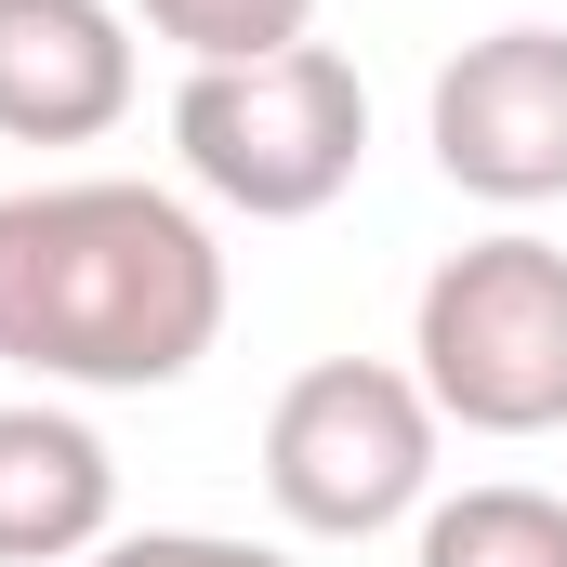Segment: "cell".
Segmentation results:
<instances>
[{"instance_id": "cell-1", "label": "cell", "mask_w": 567, "mask_h": 567, "mask_svg": "<svg viewBox=\"0 0 567 567\" xmlns=\"http://www.w3.org/2000/svg\"><path fill=\"white\" fill-rule=\"evenodd\" d=\"M225 330V251L172 185H13L0 198V357L27 383L158 396Z\"/></svg>"}, {"instance_id": "cell-2", "label": "cell", "mask_w": 567, "mask_h": 567, "mask_svg": "<svg viewBox=\"0 0 567 567\" xmlns=\"http://www.w3.org/2000/svg\"><path fill=\"white\" fill-rule=\"evenodd\" d=\"M410 383L435 396V423L462 435H555L567 423V251L502 225V238H462L423 278L410 317Z\"/></svg>"}, {"instance_id": "cell-3", "label": "cell", "mask_w": 567, "mask_h": 567, "mask_svg": "<svg viewBox=\"0 0 567 567\" xmlns=\"http://www.w3.org/2000/svg\"><path fill=\"white\" fill-rule=\"evenodd\" d=\"M172 145H185V172H198L225 212L303 225V212H330V198L357 185V158H370V93H357V66H343L330 40L265 53V66H185Z\"/></svg>"}, {"instance_id": "cell-4", "label": "cell", "mask_w": 567, "mask_h": 567, "mask_svg": "<svg viewBox=\"0 0 567 567\" xmlns=\"http://www.w3.org/2000/svg\"><path fill=\"white\" fill-rule=\"evenodd\" d=\"M265 488L303 542H370L435 488V396L383 357H317L265 410Z\"/></svg>"}, {"instance_id": "cell-5", "label": "cell", "mask_w": 567, "mask_h": 567, "mask_svg": "<svg viewBox=\"0 0 567 567\" xmlns=\"http://www.w3.org/2000/svg\"><path fill=\"white\" fill-rule=\"evenodd\" d=\"M435 172L462 198L542 212L567 198V27H488L435 66Z\"/></svg>"}, {"instance_id": "cell-6", "label": "cell", "mask_w": 567, "mask_h": 567, "mask_svg": "<svg viewBox=\"0 0 567 567\" xmlns=\"http://www.w3.org/2000/svg\"><path fill=\"white\" fill-rule=\"evenodd\" d=\"M133 120V40L106 0H0V145H93Z\"/></svg>"}, {"instance_id": "cell-7", "label": "cell", "mask_w": 567, "mask_h": 567, "mask_svg": "<svg viewBox=\"0 0 567 567\" xmlns=\"http://www.w3.org/2000/svg\"><path fill=\"white\" fill-rule=\"evenodd\" d=\"M106 515H120V462L106 435L53 396H13L0 410V567H80L106 555Z\"/></svg>"}, {"instance_id": "cell-8", "label": "cell", "mask_w": 567, "mask_h": 567, "mask_svg": "<svg viewBox=\"0 0 567 567\" xmlns=\"http://www.w3.org/2000/svg\"><path fill=\"white\" fill-rule=\"evenodd\" d=\"M410 567H567V502L555 488H462L423 515Z\"/></svg>"}, {"instance_id": "cell-9", "label": "cell", "mask_w": 567, "mask_h": 567, "mask_svg": "<svg viewBox=\"0 0 567 567\" xmlns=\"http://www.w3.org/2000/svg\"><path fill=\"white\" fill-rule=\"evenodd\" d=\"M145 27L185 66H265V53H303L317 0H145Z\"/></svg>"}, {"instance_id": "cell-10", "label": "cell", "mask_w": 567, "mask_h": 567, "mask_svg": "<svg viewBox=\"0 0 567 567\" xmlns=\"http://www.w3.org/2000/svg\"><path fill=\"white\" fill-rule=\"evenodd\" d=\"M80 567H290V555L278 542H225V528H133V542H106Z\"/></svg>"}]
</instances>
